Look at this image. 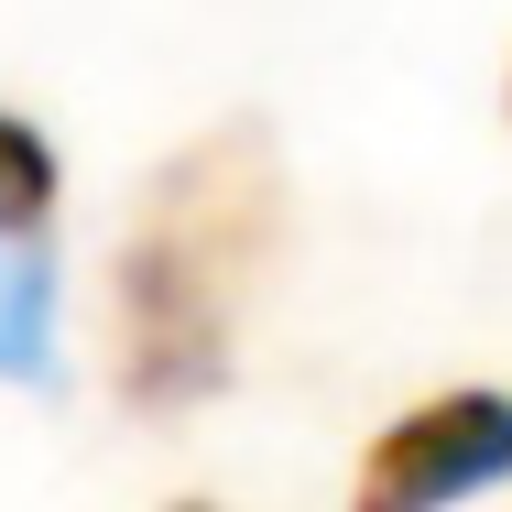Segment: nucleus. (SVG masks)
Returning <instances> with one entry per match:
<instances>
[{
	"label": "nucleus",
	"mask_w": 512,
	"mask_h": 512,
	"mask_svg": "<svg viewBox=\"0 0 512 512\" xmlns=\"http://www.w3.org/2000/svg\"><path fill=\"white\" fill-rule=\"evenodd\" d=\"M284 251V164L262 131H207L186 142L109 262V382L142 414H186L240 371V316L251 284Z\"/></svg>",
	"instance_id": "obj_1"
},
{
	"label": "nucleus",
	"mask_w": 512,
	"mask_h": 512,
	"mask_svg": "<svg viewBox=\"0 0 512 512\" xmlns=\"http://www.w3.org/2000/svg\"><path fill=\"white\" fill-rule=\"evenodd\" d=\"M512 480V393H436L360 447L349 512H458Z\"/></svg>",
	"instance_id": "obj_2"
},
{
	"label": "nucleus",
	"mask_w": 512,
	"mask_h": 512,
	"mask_svg": "<svg viewBox=\"0 0 512 512\" xmlns=\"http://www.w3.org/2000/svg\"><path fill=\"white\" fill-rule=\"evenodd\" d=\"M44 371H55V251L0 240V382H44Z\"/></svg>",
	"instance_id": "obj_3"
},
{
	"label": "nucleus",
	"mask_w": 512,
	"mask_h": 512,
	"mask_svg": "<svg viewBox=\"0 0 512 512\" xmlns=\"http://www.w3.org/2000/svg\"><path fill=\"white\" fill-rule=\"evenodd\" d=\"M55 197H66V164H55V142H44L22 109H0V240H44Z\"/></svg>",
	"instance_id": "obj_4"
},
{
	"label": "nucleus",
	"mask_w": 512,
	"mask_h": 512,
	"mask_svg": "<svg viewBox=\"0 0 512 512\" xmlns=\"http://www.w3.org/2000/svg\"><path fill=\"white\" fill-rule=\"evenodd\" d=\"M175 512H218V502H175Z\"/></svg>",
	"instance_id": "obj_5"
}]
</instances>
